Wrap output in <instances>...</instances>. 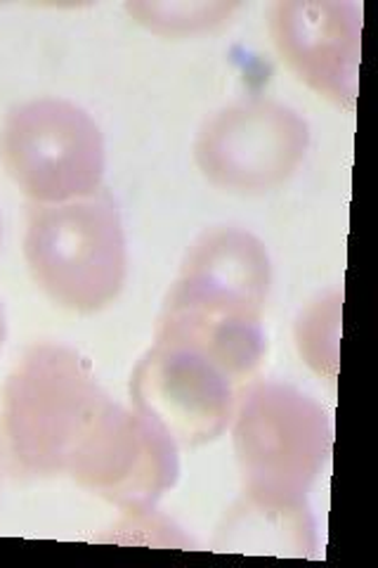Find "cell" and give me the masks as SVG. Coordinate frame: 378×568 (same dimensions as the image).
Segmentation results:
<instances>
[{
    "mask_svg": "<svg viewBox=\"0 0 378 568\" xmlns=\"http://www.w3.org/2000/svg\"><path fill=\"white\" fill-rule=\"evenodd\" d=\"M269 284L273 268L258 237L237 227L208 230L173 284L156 344L200 353L242 386L265 358Z\"/></svg>",
    "mask_w": 378,
    "mask_h": 568,
    "instance_id": "cell-1",
    "label": "cell"
},
{
    "mask_svg": "<svg viewBox=\"0 0 378 568\" xmlns=\"http://www.w3.org/2000/svg\"><path fill=\"white\" fill-rule=\"evenodd\" d=\"M246 509L310 519L305 497L331 455V422L298 388L265 382L239 400L232 419Z\"/></svg>",
    "mask_w": 378,
    "mask_h": 568,
    "instance_id": "cell-2",
    "label": "cell"
},
{
    "mask_svg": "<svg viewBox=\"0 0 378 568\" xmlns=\"http://www.w3.org/2000/svg\"><path fill=\"white\" fill-rule=\"evenodd\" d=\"M24 252L35 282L67 308L100 311L123 287L125 240L110 197L35 209Z\"/></svg>",
    "mask_w": 378,
    "mask_h": 568,
    "instance_id": "cell-3",
    "label": "cell"
},
{
    "mask_svg": "<svg viewBox=\"0 0 378 568\" xmlns=\"http://www.w3.org/2000/svg\"><path fill=\"white\" fill-rule=\"evenodd\" d=\"M110 405L88 382L74 353L35 351L6 396V432L14 457L35 471L67 469Z\"/></svg>",
    "mask_w": 378,
    "mask_h": 568,
    "instance_id": "cell-4",
    "label": "cell"
},
{
    "mask_svg": "<svg viewBox=\"0 0 378 568\" xmlns=\"http://www.w3.org/2000/svg\"><path fill=\"white\" fill-rule=\"evenodd\" d=\"M0 159L24 194L50 204L93 197L104 173L100 129L64 100L12 110L0 131Z\"/></svg>",
    "mask_w": 378,
    "mask_h": 568,
    "instance_id": "cell-5",
    "label": "cell"
},
{
    "mask_svg": "<svg viewBox=\"0 0 378 568\" xmlns=\"http://www.w3.org/2000/svg\"><path fill=\"white\" fill-rule=\"evenodd\" d=\"M308 148V123L294 110L273 100H251L206 121L194 154L213 185L254 194L289 181Z\"/></svg>",
    "mask_w": 378,
    "mask_h": 568,
    "instance_id": "cell-6",
    "label": "cell"
},
{
    "mask_svg": "<svg viewBox=\"0 0 378 568\" xmlns=\"http://www.w3.org/2000/svg\"><path fill=\"white\" fill-rule=\"evenodd\" d=\"M140 413L175 443L204 446L225 434L239 405V384L204 355L156 344L133 377Z\"/></svg>",
    "mask_w": 378,
    "mask_h": 568,
    "instance_id": "cell-7",
    "label": "cell"
},
{
    "mask_svg": "<svg viewBox=\"0 0 378 568\" xmlns=\"http://www.w3.org/2000/svg\"><path fill=\"white\" fill-rule=\"evenodd\" d=\"M269 36L282 60L305 85L353 112L362 52V10L329 0L277 3L269 12Z\"/></svg>",
    "mask_w": 378,
    "mask_h": 568,
    "instance_id": "cell-8",
    "label": "cell"
},
{
    "mask_svg": "<svg viewBox=\"0 0 378 568\" xmlns=\"http://www.w3.org/2000/svg\"><path fill=\"white\" fill-rule=\"evenodd\" d=\"M177 443L145 415L110 405L69 462L88 488L119 503H152L177 478Z\"/></svg>",
    "mask_w": 378,
    "mask_h": 568,
    "instance_id": "cell-9",
    "label": "cell"
},
{
    "mask_svg": "<svg viewBox=\"0 0 378 568\" xmlns=\"http://www.w3.org/2000/svg\"><path fill=\"white\" fill-rule=\"evenodd\" d=\"M340 308H344V296H324L300 315L296 327V344L305 363H308L317 375L331 382L338 367Z\"/></svg>",
    "mask_w": 378,
    "mask_h": 568,
    "instance_id": "cell-10",
    "label": "cell"
},
{
    "mask_svg": "<svg viewBox=\"0 0 378 568\" xmlns=\"http://www.w3.org/2000/svg\"><path fill=\"white\" fill-rule=\"evenodd\" d=\"M239 8V3H142L129 10L137 17V22L159 33H194L225 24Z\"/></svg>",
    "mask_w": 378,
    "mask_h": 568,
    "instance_id": "cell-11",
    "label": "cell"
},
{
    "mask_svg": "<svg viewBox=\"0 0 378 568\" xmlns=\"http://www.w3.org/2000/svg\"><path fill=\"white\" fill-rule=\"evenodd\" d=\"M6 339V317H3V308H0V346H3Z\"/></svg>",
    "mask_w": 378,
    "mask_h": 568,
    "instance_id": "cell-12",
    "label": "cell"
}]
</instances>
